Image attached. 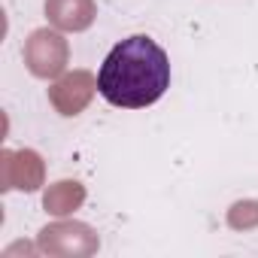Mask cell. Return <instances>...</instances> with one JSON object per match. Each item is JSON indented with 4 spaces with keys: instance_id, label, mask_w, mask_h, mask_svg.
Masks as SVG:
<instances>
[{
    "instance_id": "6da1fadb",
    "label": "cell",
    "mask_w": 258,
    "mask_h": 258,
    "mask_svg": "<svg viewBox=\"0 0 258 258\" xmlns=\"http://www.w3.org/2000/svg\"><path fill=\"white\" fill-rule=\"evenodd\" d=\"M170 88V58L146 34H134L109 49L97 70V91L121 109H143Z\"/></svg>"
}]
</instances>
